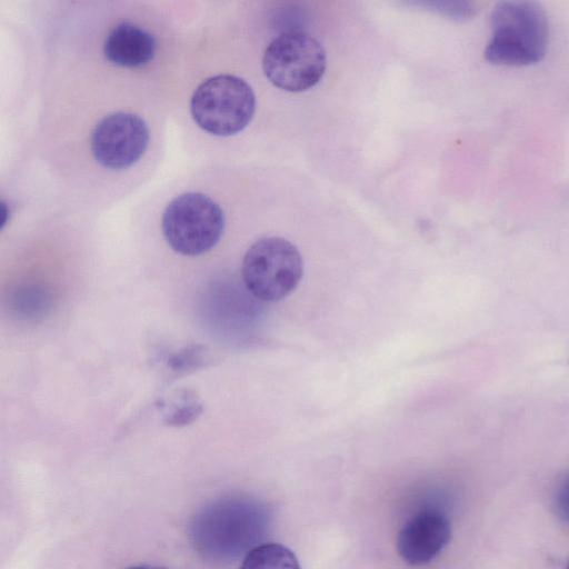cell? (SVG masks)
<instances>
[{
	"label": "cell",
	"mask_w": 569,
	"mask_h": 569,
	"mask_svg": "<svg viewBox=\"0 0 569 569\" xmlns=\"http://www.w3.org/2000/svg\"><path fill=\"white\" fill-rule=\"evenodd\" d=\"M201 410L200 405L194 399L188 397L182 400V406L173 410L167 421L169 425L180 427L193 421Z\"/></svg>",
	"instance_id": "11"
},
{
	"label": "cell",
	"mask_w": 569,
	"mask_h": 569,
	"mask_svg": "<svg viewBox=\"0 0 569 569\" xmlns=\"http://www.w3.org/2000/svg\"><path fill=\"white\" fill-rule=\"evenodd\" d=\"M566 569H569V563H568V566H567V568H566Z\"/></svg>",
	"instance_id": "16"
},
{
	"label": "cell",
	"mask_w": 569,
	"mask_h": 569,
	"mask_svg": "<svg viewBox=\"0 0 569 569\" xmlns=\"http://www.w3.org/2000/svg\"><path fill=\"white\" fill-rule=\"evenodd\" d=\"M156 40L143 28L124 21L113 27L104 39L103 53L113 64L140 68L154 57Z\"/></svg>",
	"instance_id": "9"
},
{
	"label": "cell",
	"mask_w": 569,
	"mask_h": 569,
	"mask_svg": "<svg viewBox=\"0 0 569 569\" xmlns=\"http://www.w3.org/2000/svg\"><path fill=\"white\" fill-rule=\"evenodd\" d=\"M240 569H301L296 555L287 547L260 543L243 558Z\"/></svg>",
	"instance_id": "10"
},
{
	"label": "cell",
	"mask_w": 569,
	"mask_h": 569,
	"mask_svg": "<svg viewBox=\"0 0 569 569\" xmlns=\"http://www.w3.org/2000/svg\"><path fill=\"white\" fill-rule=\"evenodd\" d=\"M162 234L178 253L200 256L211 250L224 229L219 204L200 192H186L172 199L161 219Z\"/></svg>",
	"instance_id": "5"
},
{
	"label": "cell",
	"mask_w": 569,
	"mask_h": 569,
	"mask_svg": "<svg viewBox=\"0 0 569 569\" xmlns=\"http://www.w3.org/2000/svg\"><path fill=\"white\" fill-rule=\"evenodd\" d=\"M548 37V19L539 3L500 2L491 16V37L485 57L499 66L532 64L542 58Z\"/></svg>",
	"instance_id": "2"
},
{
	"label": "cell",
	"mask_w": 569,
	"mask_h": 569,
	"mask_svg": "<svg viewBox=\"0 0 569 569\" xmlns=\"http://www.w3.org/2000/svg\"><path fill=\"white\" fill-rule=\"evenodd\" d=\"M451 538V523L439 510L427 509L410 518L399 530L396 549L408 565L421 566L433 560Z\"/></svg>",
	"instance_id": "8"
},
{
	"label": "cell",
	"mask_w": 569,
	"mask_h": 569,
	"mask_svg": "<svg viewBox=\"0 0 569 569\" xmlns=\"http://www.w3.org/2000/svg\"><path fill=\"white\" fill-rule=\"evenodd\" d=\"M269 523V510L261 501L231 495L210 501L193 516L190 539L203 558L230 562L257 547Z\"/></svg>",
	"instance_id": "1"
},
{
	"label": "cell",
	"mask_w": 569,
	"mask_h": 569,
	"mask_svg": "<svg viewBox=\"0 0 569 569\" xmlns=\"http://www.w3.org/2000/svg\"><path fill=\"white\" fill-rule=\"evenodd\" d=\"M437 9L453 18H468L475 12V7L469 2H437Z\"/></svg>",
	"instance_id": "13"
},
{
	"label": "cell",
	"mask_w": 569,
	"mask_h": 569,
	"mask_svg": "<svg viewBox=\"0 0 569 569\" xmlns=\"http://www.w3.org/2000/svg\"><path fill=\"white\" fill-rule=\"evenodd\" d=\"M256 109L252 88L233 74H217L193 91L190 112L193 121L210 134L227 137L240 132Z\"/></svg>",
	"instance_id": "3"
},
{
	"label": "cell",
	"mask_w": 569,
	"mask_h": 569,
	"mask_svg": "<svg viewBox=\"0 0 569 569\" xmlns=\"http://www.w3.org/2000/svg\"><path fill=\"white\" fill-rule=\"evenodd\" d=\"M326 64V52L319 41L299 31L274 38L262 57V69L268 80L290 92L306 91L317 84Z\"/></svg>",
	"instance_id": "6"
},
{
	"label": "cell",
	"mask_w": 569,
	"mask_h": 569,
	"mask_svg": "<svg viewBox=\"0 0 569 569\" xmlns=\"http://www.w3.org/2000/svg\"><path fill=\"white\" fill-rule=\"evenodd\" d=\"M149 143V129L142 118L118 111L103 117L91 134V151L102 167L121 170L136 163Z\"/></svg>",
	"instance_id": "7"
},
{
	"label": "cell",
	"mask_w": 569,
	"mask_h": 569,
	"mask_svg": "<svg viewBox=\"0 0 569 569\" xmlns=\"http://www.w3.org/2000/svg\"><path fill=\"white\" fill-rule=\"evenodd\" d=\"M1 206H2V213H3V217H2V220H1V229H3L6 223H7V221H8L7 217L9 214V209H8L7 203L4 201H2Z\"/></svg>",
	"instance_id": "14"
},
{
	"label": "cell",
	"mask_w": 569,
	"mask_h": 569,
	"mask_svg": "<svg viewBox=\"0 0 569 569\" xmlns=\"http://www.w3.org/2000/svg\"><path fill=\"white\" fill-rule=\"evenodd\" d=\"M303 260L295 244L280 237L259 239L246 251L241 277L257 299L274 302L286 298L299 284Z\"/></svg>",
	"instance_id": "4"
},
{
	"label": "cell",
	"mask_w": 569,
	"mask_h": 569,
	"mask_svg": "<svg viewBox=\"0 0 569 569\" xmlns=\"http://www.w3.org/2000/svg\"><path fill=\"white\" fill-rule=\"evenodd\" d=\"M553 505L557 516L569 525V475L559 485Z\"/></svg>",
	"instance_id": "12"
},
{
	"label": "cell",
	"mask_w": 569,
	"mask_h": 569,
	"mask_svg": "<svg viewBox=\"0 0 569 569\" xmlns=\"http://www.w3.org/2000/svg\"><path fill=\"white\" fill-rule=\"evenodd\" d=\"M127 569H163V568L152 567V566H133V567H130Z\"/></svg>",
	"instance_id": "15"
}]
</instances>
